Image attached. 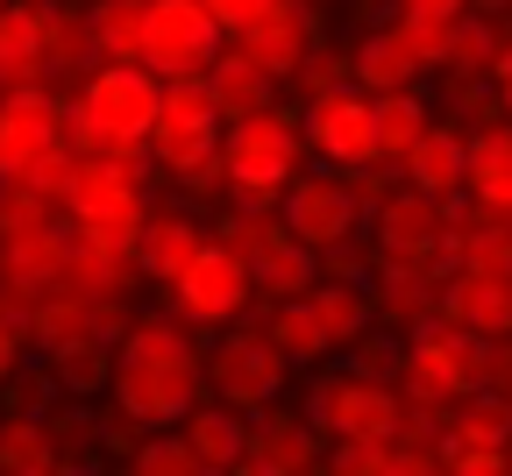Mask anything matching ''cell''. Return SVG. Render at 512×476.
Returning <instances> with one entry per match:
<instances>
[{
    "label": "cell",
    "mask_w": 512,
    "mask_h": 476,
    "mask_svg": "<svg viewBox=\"0 0 512 476\" xmlns=\"http://www.w3.org/2000/svg\"><path fill=\"white\" fill-rule=\"evenodd\" d=\"M207 391V356L192 349L185 320H136L114 342V398L150 427H178Z\"/></svg>",
    "instance_id": "6da1fadb"
},
{
    "label": "cell",
    "mask_w": 512,
    "mask_h": 476,
    "mask_svg": "<svg viewBox=\"0 0 512 476\" xmlns=\"http://www.w3.org/2000/svg\"><path fill=\"white\" fill-rule=\"evenodd\" d=\"M299 150H306V114H292V107H264V114L228 121L221 164H228L235 207L278 214V207H285V185L299 178Z\"/></svg>",
    "instance_id": "7a4b0ae2"
},
{
    "label": "cell",
    "mask_w": 512,
    "mask_h": 476,
    "mask_svg": "<svg viewBox=\"0 0 512 476\" xmlns=\"http://www.w3.org/2000/svg\"><path fill=\"white\" fill-rule=\"evenodd\" d=\"M150 157H79L72 199H64V221L100 249H128L136 256L143 228H150Z\"/></svg>",
    "instance_id": "3957f363"
},
{
    "label": "cell",
    "mask_w": 512,
    "mask_h": 476,
    "mask_svg": "<svg viewBox=\"0 0 512 476\" xmlns=\"http://www.w3.org/2000/svg\"><path fill=\"white\" fill-rule=\"evenodd\" d=\"M406 405H456L470 391L491 384V334L463 327V320H427L420 334H406Z\"/></svg>",
    "instance_id": "277c9868"
},
{
    "label": "cell",
    "mask_w": 512,
    "mask_h": 476,
    "mask_svg": "<svg viewBox=\"0 0 512 476\" xmlns=\"http://www.w3.org/2000/svg\"><path fill=\"white\" fill-rule=\"evenodd\" d=\"M221 135H228V114L214 107V86L207 72H185V79H164V114L150 128V164L164 178H192L207 157H221Z\"/></svg>",
    "instance_id": "5b68a950"
},
{
    "label": "cell",
    "mask_w": 512,
    "mask_h": 476,
    "mask_svg": "<svg viewBox=\"0 0 512 476\" xmlns=\"http://www.w3.org/2000/svg\"><path fill=\"white\" fill-rule=\"evenodd\" d=\"M306 413H313V427L328 441H342V434H356V441H399L406 391L384 384V377H356V370H320L313 391H306Z\"/></svg>",
    "instance_id": "8992f818"
},
{
    "label": "cell",
    "mask_w": 512,
    "mask_h": 476,
    "mask_svg": "<svg viewBox=\"0 0 512 476\" xmlns=\"http://www.w3.org/2000/svg\"><path fill=\"white\" fill-rule=\"evenodd\" d=\"M285 370H292V356L271 342L264 327H228L221 342L207 349V391L221 405H235V413H264V405H278Z\"/></svg>",
    "instance_id": "52a82bcc"
},
{
    "label": "cell",
    "mask_w": 512,
    "mask_h": 476,
    "mask_svg": "<svg viewBox=\"0 0 512 476\" xmlns=\"http://www.w3.org/2000/svg\"><path fill=\"white\" fill-rule=\"evenodd\" d=\"M249 292H256L249 256L214 235L200 256H192V270L171 285V313H178L185 327H235V320L249 313Z\"/></svg>",
    "instance_id": "ba28073f"
},
{
    "label": "cell",
    "mask_w": 512,
    "mask_h": 476,
    "mask_svg": "<svg viewBox=\"0 0 512 476\" xmlns=\"http://www.w3.org/2000/svg\"><path fill=\"white\" fill-rule=\"evenodd\" d=\"M228 50V29L207 0H150V36H143V64L164 79L207 72V64Z\"/></svg>",
    "instance_id": "9c48e42d"
},
{
    "label": "cell",
    "mask_w": 512,
    "mask_h": 476,
    "mask_svg": "<svg viewBox=\"0 0 512 476\" xmlns=\"http://www.w3.org/2000/svg\"><path fill=\"white\" fill-rule=\"evenodd\" d=\"M306 150L335 171L377 164V100L363 86H335V93L306 100Z\"/></svg>",
    "instance_id": "30bf717a"
},
{
    "label": "cell",
    "mask_w": 512,
    "mask_h": 476,
    "mask_svg": "<svg viewBox=\"0 0 512 476\" xmlns=\"http://www.w3.org/2000/svg\"><path fill=\"white\" fill-rule=\"evenodd\" d=\"M64 107L43 79L36 86H8L0 100V178H29L50 150H64Z\"/></svg>",
    "instance_id": "8fae6325"
},
{
    "label": "cell",
    "mask_w": 512,
    "mask_h": 476,
    "mask_svg": "<svg viewBox=\"0 0 512 476\" xmlns=\"http://www.w3.org/2000/svg\"><path fill=\"white\" fill-rule=\"evenodd\" d=\"M285 228L306 242V249H335V242H356V221H363V199L349 192V178L328 164V171H306L285 185Z\"/></svg>",
    "instance_id": "7c38bea8"
},
{
    "label": "cell",
    "mask_w": 512,
    "mask_h": 476,
    "mask_svg": "<svg viewBox=\"0 0 512 476\" xmlns=\"http://www.w3.org/2000/svg\"><path fill=\"white\" fill-rule=\"evenodd\" d=\"M434 320H463L477 334H512V270H470L456 263L441 278V299H434Z\"/></svg>",
    "instance_id": "4fadbf2b"
},
{
    "label": "cell",
    "mask_w": 512,
    "mask_h": 476,
    "mask_svg": "<svg viewBox=\"0 0 512 476\" xmlns=\"http://www.w3.org/2000/svg\"><path fill=\"white\" fill-rule=\"evenodd\" d=\"M320 462V427H313V413L299 405H264L256 413V427H249V469L256 476H306Z\"/></svg>",
    "instance_id": "5bb4252c"
},
{
    "label": "cell",
    "mask_w": 512,
    "mask_h": 476,
    "mask_svg": "<svg viewBox=\"0 0 512 476\" xmlns=\"http://www.w3.org/2000/svg\"><path fill=\"white\" fill-rule=\"evenodd\" d=\"M235 50H249L264 72H278V79H292L299 64H306V50L320 43V15H306V8H292V0H278L271 15H256L249 29H235L228 36Z\"/></svg>",
    "instance_id": "9a60e30c"
},
{
    "label": "cell",
    "mask_w": 512,
    "mask_h": 476,
    "mask_svg": "<svg viewBox=\"0 0 512 476\" xmlns=\"http://www.w3.org/2000/svg\"><path fill=\"white\" fill-rule=\"evenodd\" d=\"M249 278H256V299H306L320 285V249H306L278 214L271 235L249 249Z\"/></svg>",
    "instance_id": "2e32d148"
},
{
    "label": "cell",
    "mask_w": 512,
    "mask_h": 476,
    "mask_svg": "<svg viewBox=\"0 0 512 476\" xmlns=\"http://www.w3.org/2000/svg\"><path fill=\"white\" fill-rule=\"evenodd\" d=\"M50 8L57 0H8L0 8V86H36L50 79Z\"/></svg>",
    "instance_id": "e0dca14e"
},
{
    "label": "cell",
    "mask_w": 512,
    "mask_h": 476,
    "mask_svg": "<svg viewBox=\"0 0 512 476\" xmlns=\"http://www.w3.org/2000/svg\"><path fill=\"white\" fill-rule=\"evenodd\" d=\"M207 242H214V235H207L200 221H185V214H150V228H143V242H136V270H143L150 285L171 292Z\"/></svg>",
    "instance_id": "ac0fdd59"
},
{
    "label": "cell",
    "mask_w": 512,
    "mask_h": 476,
    "mask_svg": "<svg viewBox=\"0 0 512 476\" xmlns=\"http://www.w3.org/2000/svg\"><path fill=\"white\" fill-rule=\"evenodd\" d=\"M463 192L477 199V214L512 221V114L470 135V178H463Z\"/></svg>",
    "instance_id": "d6986e66"
},
{
    "label": "cell",
    "mask_w": 512,
    "mask_h": 476,
    "mask_svg": "<svg viewBox=\"0 0 512 476\" xmlns=\"http://www.w3.org/2000/svg\"><path fill=\"white\" fill-rule=\"evenodd\" d=\"M406 185H420V192H463V178H470V128H456V121H434L420 143L406 150Z\"/></svg>",
    "instance_id": "ffe728a7"
},
{
    "label": "cell",
    "mask_w": 512,
    "mask_h": 476,
    "mask_svg": "<svg viewBox=\"0 0 512 476\" xmlns=\"http://www.w3.org/2000/svg\"><path fill=\"white\" fill-rule=\"evenodd\" d=\"M256 420V413H249ZM249 420L235 413V405H192V413L178 420V434L192 441V455H200V469H249Z\"/></svg>",
    "instance_id": "44dd1931"
},
{
    "label": "cell",
    "mask_w": 512,
    "mask_h": 476,
    "mask_svg": "<svg viewBox=\"0 0 512 476\" xmlns=\"http://www.w3.org/2000/svg\"><path fill=\"white\" fill-rule=\"evenodd\" d=\"M207 86H214V107L228 114V121H242V114H264V107H278V72H264L249 50H221L214 64H207Z\"/></svg>",
    "instance_id": "7402d4cb"
},
{
    "label": "cell",
    "mask_w": 512,
    "mask_h": 476,
    "mask_svg": "<svg viewBox=\"0 0 512 476\" xmlns=\"http://www.w3.org/2000/svg\"><path fill=\"white\" fill-rule=\"evenodd\" d=\"M349 57H356V86H363V93H406V86H420V72H427L392 22H377Z\"/></svg>",
    "instance_id": "603a6c76"
},
{
    "label": "cell",
    "mask_w": 512,
    "mask_h": 476,
    "mask_svg": "<svg viewBox=\"0 0 512 476\" xmlns=\"http://www.w3.org/2000/svg\"><path fill=\"white\" fill-rule=\"evenodd\" d=\"M50 79H86L100 57V29H93V8H72V0H57L50 8Z\"/></svg>",
    "instance_id": "cb8c5ba5"
},
{
    "label": "cell",
    "mask_w": 512,
    "mask_h": 476,
    "mask_svg": "<svg viewBox=\"0 0 512 476\" xmlns=\"http://www.w3.org/2000/svg\"><path fill=\"white\" fill-rule=\"evenodd\" d=\"M505 43H512V29L470 8V15H456V43H448V64H441V72H448V79H491L498 57H505Z\"/></svg>",
    "instance_id": "d4e9b609"
},
{
    "label": "cell",
    "mask_w": 512,
    "mask_h": 476,
    "mask_svg": "<svg viewBox=\"0 0 512 476\" xmlns=\"http://www.w3.org/2000/svg\"><path fill=\"white\" fill-rule=\"evenodd\" d=\"M313 313H320V327H328V342L335 349H349L363 327H377V299H370V285H342V278H320L313 292Z\"/></svg>",
    "instance_id": "484cf974"
},
{
    "label": "cell",
    "mask_w": 512,
    "mask_h": 476,
    "mask_svg": "<svg viewBox=\"0 0 512 476\" xmlns=\"http://www.w3.org/2000/svg\"><path fill=\"white\" fill-rule=\"evenodd\" d=\"M370 100H377V157H384V164H406V150L434 128L420 86H406V93H370Z\"/></svg>",
    "instance_id": "4316f807"
},
{
    "label": "cell",
    "mask_w": 512,
    "mask_h": 476,
    "mask_svg": "<svg viewBox=\"0 0 512 476\" xmlns=\"http://www.w3.org/2000/svg\"><path fill=\"white\" fill-rule=\"evenodd\" d=\"M50 370H57L64 398H100V391H114V349H107V334H86V342L50 349Z\"/></svg>",
    "instance_id": "83f0119b"
},
{
    "label": "cell",
    "mask_w": 512,
    "mask_h": 476,
    "mask_svg": "<svg viewBox=\"0 0 512 476\" xmlns=\"http://www.w3.org/2000/svg\"><path fill=\"white\" fill-rule=\"evenodd\" d=\"M93 29H100V57L107 64H143L150 0H93Z\"/></svg>",
    "instance_id": "f1b7e54d"
},
{
    "label": "cell",
    "mask_w": 512,
    "mask_h": 476,
    "mask_svg": "<svg viewBox=\"0 0 512 476\" xmlns=\"http://www.w3.org/2000/svg\"><path fill=\"white\" fill-rule=\"evenodd\" d=\"M264 334L292 356V363H320L335 342H328V327H320V313H313V299H271V320H264Z\"/></svg>",
    "instance_id": "f546056e"
},
{
    "label": "cell",
    "mask_w": 512,
    "mask_h": 476,
    "mask_svg": "<svg viewBox=\"0 0 512 476\" xmlns=\"http://www.w3.org/2000/svg\"><path fill=\"white\" fill-rule=\"evenodd\" d=\"M0 469H22V476L64 469V462H57V441H50V420H22V413H0Z\"/></svg>",
    "instance_id": "4dcf8cb0"
},
{
    "label": "cell",
    "mask_w": 512,
    "mask_h": 476,
    "mask_svg": "<svg viewBox=\"0 0 512 476\" xmlns=\"http://www.w3.org/2000/svg\"><path fill=\"white\" fill-rule=\"evenodd\" d=\"M57 398H64V384H57V370L50 363H22L8 384H0V413H22V420H50L57 413Z\"/></svg>",
    "instance_id": "1f68e13d"
},
{
    "label": "cell",
    "mask_w": 512,
    "mask_h": 476,
    "mask_svg": "<svg viewBox=\"0 0 512 476\" xmlns=\"http://www.w3.org/2000/svg\"><path fill=\"white\" fill-rule=\"evenodd\" d=\"M392 29L406 36V50L427 64V72H441L448 64V43H456V15H427V8H392Z\"/></svg>",
    "instance_id": "d6a6232c"
},
{
    "label": "cell",
    "mask_w": 512,
    "mask_h": 476,
    "mask_svg": "<svg viewBox=\"0 0 512 476\" xmlns=\"http://www.w3.org/2000/svg\"><path fill=\"white\" fill-rule=\"evenodd\" d=\"M64 207L50 192H36L29 178H0V242H15V235H29V228H43V221H57Z\"/></svg>",
    "instance_id": "836d02e7"
},
{
    "label": "cell",
    "mask_w": 512,
    "mask_h": 476,
    "mask_svg": "<svg viewBox=\"0 0 512 476\" xmlns=\"http://www.w3.org/2000/svg\"><path fill=\"white\" fill-rule=\"evenodd\" d=\"M441 469H456V476H505L512 469V441H477L463 427H448L441 434Z\"/></svg>",
    "instance_id": "e575fe53"
},
{
    "label": "cell",
    "mask_w": 512,
    "mask_h": 476,
    "mask_svg": "<svg viewBox=\"0 0 512 476\" xmlns=\"http://www.w3.org/2000/svg\"><path fill=\"white\" fill-rule=\"evenodd\" d=\"M349 370L356 377H384V384H399V370H406V342H399V327H363L356 342H349Z\"/></svg>",
    "instance_id": "d590c367"
},
{
    "label": "cell",
    "mask_w": 512,
    "mask_h": 476,
    "mask_svg": "<svg viewBox=\"0 0 512 476\" xmlns=\"http://www.w3.org/2000/svg\"><path fill=\"white\" fill-rule=\"evenodd\" d=\"M50 441H57V462H100V413H86V398L57 405Z\"/></svg>",
    "instance_id": "8d00e7d4"
},
{
    "label": "cell",
    "mask_w": 512,
    "mask_h": 476,
    "mask_svg": "<svg viewBox=\"0 0 512 476\" xmlns=\"http://www.w3.org/2000/svg\"><path fill=\"white\" fill-rule=\"evenodd\" d=\"M292 86L306 93V100H320V93H335V86H356V57L349 50H306V64L292 72Z\"/></svg>",
    "instance_id": "74e56055"
},
{
    "label": "cell",
    "mask_w": 512,
    "mask_h": 476,
    "mask_svg": "<svg viewBox=\"0 0 512 476\" xmlns=\"http://www.w3.org/2000/svg\"><path fill=\"white\" fill-rule=\"evenodd\" d=\"M136 476H200V455L185 434H150L136 448Z\"/></svg>",
    "instance_id": "f35d334b"
},
{
    "label": "cell",
    "mask_w": 512,
    "mask_h": 476,
    "mask_svg": "<svg viewBox=\"0 0 512 476\" xmlns=\"http://www.w3.org/2000/svg\"><path fill=\"white\" fill-rule=\"evenodd\" d=\"M157 427L143 420V413H128V405L114 398V413H100V455H114V462H136V448L150 441Z\"/></svg>",
    "instance_id": "ab89813d"
},
{
    "label": "cell",
    "mask_w": 512,
    "mask_h": 476,
    "mask_svg": "<svg viewBox=\"0 0 512 476\" xmlns=\"http://www.w3.org/2000/svg\"><path fill=\"white\" fill-rule=\"evenodd\" d=\"M328 469H342V476H392V441H356V434H342V441L328 448Z\"/></svg>",
    "instance_id": "60d3db41"
},
{
    "label": "cell",
    "mask_w": 512,
    "mask_h": 476,
    "mask_svg": "<svg viewBox=\"0 0 512 476\" xmlns=\"http://www.w3.org/2000/svg\"><path fill=\"white\" fill-rule=\"evenodd\" d=\"M320 278H342V285H370V256L335 242V249H320Z\"/></svg>",
    "instance_id": "b9f144b4"
},
{
    "label": "cell",
    "mask_w": 512,
    "mask_h": 476,
    "mask_svg": "<svg viewBox=\"0 0 512 476\" xmlns=\"http://www.w3.org/2000/svg\"><path fill=\"white\" fill-rule=\"evenodd\" d=\"M22 342H29V320L0 313V384H8V377L22 370Z\"/></svg>",
    "instance_id": "7bdbcfd3"
},
{
    "label": "cell",
    "mask_w": 512,
    "mask_h": 476,
    "mask_svg": "<svg viewBox=\"0 0 512 476\" xmlns=\"http://www.w3.org/2000/svg\"><path fill=\"white\" fill-rule=\"evenodd\" d=\"M207 8H214V15H221V29L235 36V29H249L256 15H271V8H278V0H207Z\"/></svg>",
    "instance_id": "ee69618b"
},
{
    "label": "cell",
    "mask_w": 512,
    "mask_h": 476,
    "mask_svg": "<svg viewBox=\"0 0 512 476\" xmlns=\"http://www.w3.org/2000/svg\"><path fill=\"white\" fill-rule=\"evenodd\" d=\"M392 8H427V15H470V0H392Z\"/></svg>",
    "instance_id": "f6af8a7d"
},
{
    "label": "cell",
    "mask_w": 512,
    "mask_h": 476,
    "mask_svg": "<svg viewBox=\"0 0 512 476\" xmlns=\"http://www.w3.org/2000/svg\"><path fill=\"white\" fill-rule=\"evenodd\" d=\"M491 86H498V100H505V114H512V43H505V57H498V72H491Z\"/></svg>",
    "instance_id": "bcb514c9"
},
{
    "label": "cell",
    "mask_w": 512,
    "mask_h": 476,
    "mask_svg": "<svg viewBox=\"0 0 512 476\" xmlns=\"http://www.w3.org/2000/svg\"><path fill=\"white\" fill-rule=\"evenodd\" d=\"M0 100H8V86H0Z\"/></svg>",
    "instance_id": "7dc6e473"
},
{
    "label": "cell",
    "mask_w": 512,
    "mask_h": 476,
    "mask_svg": "<svg viewBox=\"0 0 512 476\" xmlns=\"http://www.w3.org/2000/svg\"><path fill=\"white\" fill-rule=\"evenodd\" d=\"M0 8H8V0H0Z\"/></svg>",
    "instance_id": "c3c4849f"
}]
</instances>
